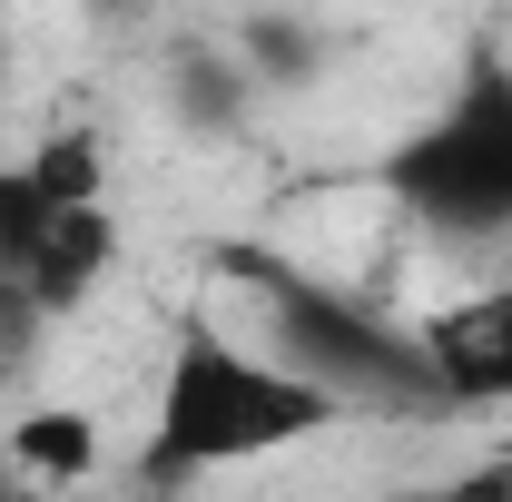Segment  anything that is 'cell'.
Listing matches in <instances>:
<instances>
[{
	"mask_svg": "<svg viewBox=\"0 0 512 502\" xmlns=\"http://www.w3.org/2000/svg\"><path fill=\"white\" fill-rule=\"evenodd\" d=\"M335 424H345V404L316 375H296L276 345H256V335L217 325V315H188L168 335V365H158L138 473L158 493H178V483H207V473L276 463V453L335 434Z\"/></svg>",
	"mask_w": 512,
	"mask_h": 502,
	"instance_id": "obj_1",
	"label": "cell"
},
{
	"mask_svg": "<svg viewBox=\"0 0 512 502\" xmlns=\"http://www.w3.org/2000/svg\"><path fill=\"white\" fill-rule=\"evenodd\" d=\"M237 286L266 315V345L296 375H316L345 414H434L444 404L434 394V365H424V335L394 325V315H375L365 296L325 286V276L286 266V256H237Z\"/></svg>",
	"mask_w": 512,
	"mask_h": 502,
	"instance_id": "obj_2",
	"label": "cell"
},
{
	"mask_svg": "<svg viewBox=\"0 0 512 502\" xmlns=\"http://www.w3.org/2000/svg\"><path fill=\"white\" fill-rule=\"evenodd\" d=\"M384 188L434 237H512V69H463L453 99L384 158Z\"/></svg>",
	"mask_w": 512,
	"mask_h": 502,
	"instance_id": "obj_3",
	"label": "cell"
},
{
	"mask_svg": "<svg viewBox=\"0 0 512 502\" xmlns=\"http://www.w3.org/2000/svg\"><path fill=\"white\" fill-rule=\"evenodd\" d=\"M109 266H119L109 197L50 188L30 158L0 168V296H20V306H40V315H79L99 296Z\"/></svg>",
	"mask_w": 512,
	"mask_h": 502,
	"instance_id": "obj_4",
	"label": "cell"
},
{
	"mask_svg": "<svg viewBox=\"0 0 512 502\" xmlns=\"http://www.w3.org/2000/svg\"><path fill=\"white\" fill-rule=\"evenodd\" d=\"M414 335H424V365H434V394H444L453 414H503L512 404V276L503 286H473V296H453V306L414 315Z\"/></svg>",
	"mask_w": 512,
	"mask_h": 502,
	"instance_id": "obj_5",
	"label": "cell"
},
{
	"mask_svg": "<svg viewBox=\"0 0 512 502\" xmlns=\"http://www.w3.org/2000/svg\"><path fill=\"white\" fill-rule=\"evenodd\" d=\"M10 473H20L30 493L89 483V473H99V424H89L79 404H40V414H20V424H10Z\"/></svg>",
	"mask_w": 512,
	"mask_h": 502,
	"instance_id": "obj_6",
	"label": "cell"
},
{
	"mask_svg": "<svg viewBox=\"0 0 512 502\" xmlns=\"http://www.w3.org/2000/svg\"><path fill=\"white\" fill-rule=\"evenodd\" d=\"M404 502H512V443L483 453V463H463V473H444V483H414Z\"/></svg>",
	"mask_w": 512,
	"mask_h": 502,
	"instance_id": "obj_7",
	"label": "cell"
},
{
	"mask_svg": "<svg viewBox=\"0 0 512 502\" xmlns=\"http://www.w3.org/2000/svg\"><path fill=\"white\" fill-rule=\"evenodd\" d=\"M0 60H10V0H0ZM0 79H10V69H0Z\"/></svg>",
	"mask_w": 512,
	"mask_h": 502,
	"instance_id": "obj_8",
	"label": "cell"
}]
</instances>
